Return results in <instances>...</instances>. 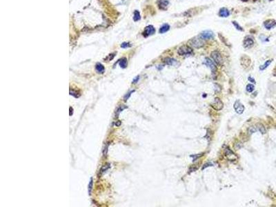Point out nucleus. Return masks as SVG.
<instances>
[{"label": "nucleus", "instance_id": "obj_1", "mask_svg": "<svg viewBox=\"0 0 276 207\" xmlns=\"http://www.w3.org/2000/svg\"><path fill=\"white\" fill-rule=\"evenodd\" d=\"M206 42L205 40L202 39L200 36L199 37H195L194 38L191 39L189 42V45L191 47L195 48H202L205 45Z\"/></svg>", "mask_w": 276, "mask_h": 207}, {"label": "nucleus", "instance_id": "obj_2", "mask_svg": "<svg viewBox=\"0 0 276 207\" xmlns=\"http://www.w3.org/2000/svg\"><path fill=\"white\" fill-rule=\"evenodd\" d=\"M178 53L181 56H185V55H191L193 53L192 48L191 46H182L179 47L178 50Z\"/></svg>", "mask_w": 276, "mask_h": 207}, {"label": "nucleus", "instance_id": "obj_3", "mask_svg": "<svg viewBox=\"0 0 276 207\" xmlns=\"http://www.w3.org/2000/svg\"><path fill=\"white\" fill-rule=\"evenodd\" d=\"M211 57L213 60L215 62V64H217V65H222L223 64V59H222V57L221 55V54L219 51L217 50H213V52L211 54Z\"/></svg>", "mask_w": 276, "mask_h": 207}, {"label": "nucleus", "instance_id": "obj_4", "mask_svg": "<svg viewBox=\"0 0 276 207\" xmlns=\"http://www.w3.org/2000/svg\"><path fill=\"white\" fill-rule=\"evenodd\" d=\"M211 106H212L215 111H221L222 109H223V107H224L223 102H222V100H221L220 98L215 99L214 102L211 104Z\"/></svg>", "mask_w": 276, "mask_h": 207}, {"label": "nucleus", "instance_id": "obj_5", "mask_svg": "<svg viewBox=\"0 0 276 207\" xmlns=\"http://www.w3.org/2000/svg\"><path fill=\"white\" fill-rule=\"evenodd\" d=\"M253 44H254V41H253V38L250 36H246L244 39V42H243L244 48L246 49L251 48L252 46H253Z\"/></svg>", "mask_w": 276, "mask_h": 207}, {"label": "nucleus", "instance_id": "obj_6", "mask_svg": "<svg viewBox=\"0 0 276 207\" xmlns=\"http://www.w3.org/2000/svg\"><path fill=\"white\" fill-rule=\"evenodd\" d=\"M233 107H234L235 112L238 113V114L243 113L244 111V105L240 101H236V102H235Z\"/></svg>", "mask_w": 276, "mask_h": 207}, {"label": "nucleus", "instance_id": "obj_7", "mask_svg": "<svg viewBox=\"0 0 276 207\" xmlns=\"http://www.w3.org/2000/svg\"><path fill=\"white\" fill-rule=\"evenodd\" d=\"M199 36L204 39V40H208V39H211L214 37V34L212 31H204L202 32V33L199 35Z\"/></svg>", "mask_w": 276, "mask_h": 207}, {"label": "nucleus", "instance_id": "obj_8", "mask_svg": "<svg viewBox=\"0 0 276 207\" xmlns=\"http://www.w3.org/2000/svg\"><path fill=\"white\" fill-rule=\"evenodd\" d=\"M204 63L211 70V71L213 72V73H215V71H216V66H215V64L213 63V61L211 60L210 58L206 57L205 60H204Z\"/></svg>", "mask_w": 276, "mask_h": 207}, {"label": "nucleus", "instance_id": "obj_9", "mask_svg": "<svg viewBox=\"0 0 276 207\" xmlns=\"http://www.w3.org/2000/svg\"><path fill=\"white\" fill-rule=\"evenodd\" d=\"M155 32V28H154L152 25H149V26H146L145 28L144 31L143 32V35L144 37H148V36L153 35Z\"/></svg>", "mask_w": 276, "mask_h": 207}, {"label": "nucleus", "instance_id": "obj_10", "mask_svg": "<svg viewBox=\"0 0 276 207\" xmlns=\"http://www.w3.org/2000/svg\"><path fill=\"white\" fill-rule=\"evenodd\" d=\"M264 25L266 29H271L276 26V21L273 19H269L267 21H264Z\"/></svg>", "mask_w": 276, "mask_h": 207}, {"label": "nucleus", "instance_id": "obj_11", "mask_svg": "<svg viewBox=\"0 0 276 207\" xmlns=\"http://www.w3.org/2000/svg\"><path fill=\"white\" fill-rule=\"evenodd\" d=\"M168 4H169V2L168 0H160L158 2L159 8L162 10H166L168 7Z\"/></svg>", "mask_w": 276, "mask_h": 207}, {"label": "nucleus", "instance_id": "obj_12", "mask_svg": "<svg viewBox=\"0 0 276 207\" xmlns=\"http://www.w3.org/2000/svg\"><path fill=\"white\" fill-rule=\"evenodd\" d=\"M229 15H230V13H229V11L227 8H221L220 10V12H219V15L222 17H227L228 16H229Z\"/></svg>", "mask_w": 276, "mask_h": 207}, {"label": "nucleus", "instance_id": "obj_13", "mask_svg": "<svg viewBox=\"0 0 276 207\" xmlns=\"http://www.w3.org/2000/svg\"><path fill=\"white\" fill-rule=\"evenodd\" d=\"M169 29H170V26H169L168 24H165L163 25V26L160 28L159 32H160V33H161V34H163V33H165V32H166L167 31H168Z\"/></svg>", "mask_w": 276, "mask_h": 207}, {"label": "nucleus", "instance_id": "obj_14", "mask_svg": "<svg viewBox=\"0 0 276 207\" xmlns=\"http://www.w3.org/2000/svg\"><path fill=\"white\" fill-rule=\"evenodd\" d=\"M95 69L99 73H103L104 72V66L100 63H98L95 66Z\"/></svg>", "mask_w": 276, "mask_h": 207}, {"label": "nucleus", "instance_id": "obj_15", "mask_svg": "<svg viewBox=\"0 0 276 207\" xmlns=\"http://www.w3.org/2000/svg\"><path fill=\"white\" fill-rule=\"evenodd\" d=\"M127 60L126 58H122L121 60H119V66L123 68H125L127 66Z\"/></svg>", "mask_w": 276, "mask_h": 207}, {"label": "nucleus", "instance_id": "obj_16", "mask_svg": "<svg viewBox=\"0 0 276 207\" xmlns=\"http://www.w3.org/2000/svg\"><path fill=\"white\" fill-rule=\"evenodd\" d=\"M164 62L167 65H173L175 62V60L174 59L170 58V57H167V58L164 59Z\"/></svg>", "mask_w": 276, "mask_h": 207}, {"label": "nucleus", "instance_id": "obj_17", "mask_svg": "<svg viewBox=\"0 0 276 207\" xmlns=\"http://www.w3.org/2000/svg\"><path fill=\"white\" fill-rule=\"evenodd\" d=\"M141 19L140 12L138 11H135L134 12V16H133V20L135 21H137Z\"/></svg>", "mask_w": 276, "mask_h": 207}, {"label": "nucleus", "instance_id": "obj_18", "mask_svg": "<svg viewBox=\"0 0 276 207\" xmlns=\"http://www.w3.org/2000/svg\"><path fill=\"white\" fill-rule=\"evenodd\" d=\"M225 154H226V155L227 156L228 159H230V157H231V156H232V157H235V158H236L235 155L234 153H233L229 149V148H227V149H226V151H225Z\"/></svg>", "mask_w": 276, "mask_h": 207}, {"label": "nucleus", "instance_id": "obj_19", "mask_svg": "<svg viewBox=\"0 0 276 207\" xmlns=\"http://www.w3.org/2000/svg\"><path fill=\"white\" fill-rule=\"evenodd\" d=\"M271 62H272L271 60H267V61L265 63H264V64H263L262 66H260V69L261 70H264V69H266V68H267V67L269 66V65L271 64Z\"/></svg>", "mask_w": 276, "mask_h": 207}, {"label": "nucleus", "instance_id": "obj_20", "mask_svg": "<svg viewBox=\"0 0 276 207\" xmlns=\"http://www.w3.org/2000/svg\"><path fill=\"white\" fill-rule=\"evenodd\" d=\"M258 130L262 133V134H264L266 133V128L265 127H264L262 124H258Z\"/></svg>", "mask_w": 276, "mask_h": 207}, {"label": "nucleus", "instance_id": "obj_21", "mask_svg": "<svg viewBox=\"0 0 276 207\" xmlns=\"http://www.w3.org/2000/svg\"><path fill=\"white\" fill-rule=\"evenodd\" d=\"M254 88H255L254 85L251 84H248L247 86H246V91H247L248 93H251V92L253 91H254Z\"/></svg>", "mask_w": 276, "mask_h": 207}, {"label": "nucleus", "instance_id": "obj_22", "mask_svg": "<svg viewBox=\"0 0 276 207\" xmlns=\"http://www.w3.org/2000/svg\"><path fill=\"white\" fill-rule=\"evenodd\" d=\"M93 178H91V180H90V182H89V184H88V193L89 194H91V190H92V188H93Z\"/></svg>", "mask_w": 276, "mask_h": 207}, {"label": "nucleus", "instance_id": "obj_23", "mask_svg": "<svg viewBox=\"0 0 276 207\" xmlns=\"http://www.w3.org/2000/svg\"><path fill=\"white\" fill-rule=\"evenodd\" d=\"M233 24L234 25V26L235 27V28H237L238 30H239V31H243V28H242L241 26H240V25L238 24V23L236 22V21H233Z\"/></svg>", "mask_w": 276, "mask_h": 207}, {"label": "nucleus", "instance_id": "obj_24", "mask_svg": "<svg viewBox=\"0 0 276 207\" xmlns=\"http://www.w3.org/2000/svg\"><path fill=\"white\" fill-rule=\"evenodd\" d=\"M131 46V44H130V43L129 42H124L122 44V45H121V47L122 48H129V47H130Z\"/></svg>", "mask_w": 276, "mask_h": 207}, {"label": "nucleus", "instance_id": "obj_25", "mask_svg": "<svg viewBox=\"0 0 276 207\" xmlns=\"http://www.w3.org/2000/svg\"><path fill=\"white\" fill-rule=\"evenodd\" d=\"M109 168H110V164H108L107 165H104V167H103V168L101 169V173L106 172V171H107V170H108Z\"/></svg>", "mask_w": 276, "mask_h": 207}, {"label": "nucleus", "instance_id": "obj_26", "mask_svg": "<svg viewBox=\"0 0 276 207\" xmlns=\"http://www.w3.org/2000/svg\"><path fill=\"white\" fill-rule=\"evenodd\" d=\"M256 130H256V128H255V127H251L248 128V133H249V134H252L253 133H255V132H256Z\"/></svg>", "mask_w": 276, "mask_h": 207}, {"label": "nucleus", "instance_id": "obj_27", "mask_svg": "<svg viewBox=\"0 0 276 207\" xmlns=\"http://www.w3.org/2000/svg\"><path fill=\"white\" fill-rule=\"evenodd\" d=\"M133 92H135V91H130V93H128L127 95H125V97H124V101H126V100H127L129 98L130 96L131 95V94L133 93Z\"/></svg>", "mask_w": 276, "mask_h": 207}, {"label": "nucleus", "instance_id": "obj_28", "mask_svg": "<svg viewBox=\"0 0 276 207\" xmlns=\"http://www.w3.org/2000/svg\"><path fill=\"white\" fill-rule=\"evenodd\" d=\"M140 80V77H139V76H137L136 78L133 80V84H136L137 82L138 81V80Z\"/></svg>", "mask_w": 276, "mask_h": 207}, {"label": "nucleus", "instance_id": "obj_29", "mask_svg": "<svg viewBox=\"0 0 276 207\" xmlns=\"http://www.w3.org/2000/svg\"><path fill=\"white\" fill-rule=\"evenodd\" d=\"M69 109H70V113H69V115H70V116H71L73 115V108H71V107H70Z\"/></svg>", "mask_w": 276, "mask_h": 207}, {"label": "nucleus", "instance_id": "obj_30", "mask_svg": "<svg viewBox=\"0 0 276 207\" xmlns=\"http://www.w3.org/2000/svg\"><path fill=\"white\" fill-rule=\"evenodd\" d=\"M120 124H121V122L118 121V122H117V123L116 124V126H117V127H118V126H119V125H120Z\"/></svg>", "mask_w": 276, "mask_h": 207}, {"label": "nucleus", "instance_id": "obj_31", "mask_svg": "<svg viewBox=\"0 0 276 207\" xmlns=\"http://www.w3.org/2000/svg\"><path fill=\"white\" fill-rule=\"evenodd\" d=\"M248 80H250V81H252V82H254V81H254V80H253V79H251V77H249V78H248Z\"/></svg>", "mask_w": 276, "mask_h": 207}, {"label": "nucleus", "instance_id": "obj_32", "mask_svg": "<svg viewBox=\"0 0 276 207\" xmlns=\"http://www.w3.org/2000/svg\"><path fill=\"white\" fill-rule=\"evenodd\" d=\"M242 1H248V0H242Z\"/></svg>", "mask_w": 276, "mask_h": 207}]
</instances>
